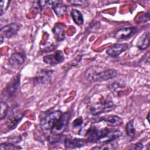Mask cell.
Listing matches in <instances>:
<instances>
[{"label":"cell","mask_w":150,"mask_h":150,"mask_svg":"<svg viewBox=\"0 0 150 150\" xmlns=\"http://www.w3.org/2000/svg\"><path fill=\"white\" fill-rule=\"evenodd\" d=\"M117 71L112 69H103L98 66L90 67L85 73L88 81L94 82H101L114 79L117 76Z\"/></svg>","instance_id":"6da1fadb"},{"label":"cell","mask_w":150,"mask_h":150,"mask_svg":"<svg viewBox=\"0 0 150 150\" xmlns=\"http://www.w3.org/2000/svg\"><path fill=\"white\" fill-rule=\"evenodd\" d=\"M114 106L113 101L110 95L105 98H102L98 103L92 104L89 108V111L93 115H99L105 111L111 110Z\"/></svg>","instance_id":"7a4b0ae2"},{"label":"cell","mask_w":150,"mask_h":150,"mask_svg":"<svg viewBox=\"0 0 150 150\" xmlns=\"http://www.w3.org/2000/svg\"><path fill=\"white\" fill-rule=\"evenodd\" d=\"M63 114L60 110H56L47 114L40 121V127L44 131H50Z\"/></svg>","instance_id":"3957f363"},{"label":"cell","mask_w":150,"mask_h":150,"mask_svg":"<svg viewBox=\"0 0 150 150\" xmlns=\"http://www.w3.org/2000/svg\"><path fill=\"white\" fill-rule=\"evenodd\" d=\"M122 135L121 132L118 129L104 128L100 129V137L97 143L105 144L115 141Z\"/></svg>","instance_id":"277c9868"},{"label":"cell","mask_w":150,"mask_h":150,"mask_svg":"<svg viewBox=\"0 0 150 150\" xmlns=\"http://www.w3.org/2000/svg\"><path fill=\"white\" fill-rule=\"evenodd\" d=\"M70 116V114L68 112L63 113L60 118L50 129V132L52 135L59 137L66 131L69 124Z\"/></svg>","instance_id":"5b68a950"},{"label":"cell","mask_w":150,"mask_h":150,"mask_svg":"<svg viewBox=\"0 0 150 150\" xmlns=\"http://www.w3.org/2000/svg\"><path fill=\"white\" fill-rule=\"evenodd\" d=\"M20 25L16 23H11L2 27L0 30L1 36L6 39L14 37L20 28Z\"/></svg>","instance_id":"8992f818"},{"label":"cell","mask_w":150,"mask_h":150,"mask_svg":"<svg viewBox=\"0 0 150 150\" xmlns=\"http://www.w3.org/2000/svg\"><path fill=\"white\" fill-rule=\"evenodd\" d=\"M54 71L52 70H42L38 73L34 78L37 84H46L50 83L53 79Z\"/></svg>","instance_id":"52a82bcc"},{"label":"cell","mask_w":150,"mask_h":150,"mask_svg":"<svg viewBox=\"0 0 150 150\" xmlns=\"http://www.w3.org/2000/svg\"><path fill=\"white\" fill-rule=\"evenodd\" d=\"M138 31L136 27H125L118 29L114 33V37L118 40H127L134 36Z\"/></svg>","instance_id":"ba28073f"},{"label":"cell","mask_w":150,"mask_h":150,"mask_svg":"<svg viewBox=\"0 0 150 150\" xmlns=\"http://www.w3.org/2000/svg\"><path fill=\"white\" fill-rule=\"evenodd\" d=\"M20 84V76L16 75L9 81L5 88V94L8 98H12L19 89Z\"/></svg>","instance_id":"9c48e42d"},{"label":"cell","mask_w":150,"mask_h":150,"mask_svg":"<svg viewBox=\"0 0 150 150\" xmlns=\"http://www.w3.org/2000/svg\"><path fill=\"white\" fill-rule=\"evenodd\" d=\"M64 60V54L61 50H57L55 53L46 55L43 57V62L46 64L52 66L62 63Z\"/></svg>","instance_id":"30bf717a"},{"label":"cell","mask_w":150,"mask_h":150,"mask_svg":"<svg viewBox=\"0 0 150 150\" xmlns=\"http://www.w3.org/2000/svg\"><path fill=\"white\" fill-rule=\"evenodd\" d=\"M24 117V113L21 111H16L8 118L6 125L9 129H15Z\"/></svg>","instance_id":"8fae6325"},{"label":"cell","mask_w":150,"mask_h":150,"mask_svg":"<svg viewBox=\"0 0 150 150\" xmlns=\"http://www.w3.org/2000/svg\"><path fill=\"white\" fill-rule=\"evenodd\" d=\"M128 48V45L127 43H116L110 46L106 50V53L108 55L115 57L124 53Z\"/></svg>","instance_id":"7c38bea8"},{"label":"cell","mask_w":150,"mask_h":150,"mask_svg":"<svg viewBox=\"0 0 150 150\" xmlns=\"http://www.w3.org/2000/svg\"><path fill=\"white\" fill-rule=\"evenodd\" d=\"M87 141L86 139L77 138H67L64 140V147L66 149H75L86 146Z\"/></svg>","instance_id":"4fadbf2b"},{"label":"cell","mask_w":150,"mask_h":150,"mask_svg":"<svg viewBox=\"0 0 150 150\" xmlns=\"http://www.w3.org/2000/svg\"><path fill=\"white\" fill-rule=\"evenodd\" d=\"M25 59L26 56L24 53L15 52L12 53L9 58V64L13 68H18L25 62Z\"/></svg>","instance_id":"5bb4252c"},{"label":"cell","mask_w":150,"mask_h":150,"mask_svg":"<svg viewBox=\"0 0 150 150\" xmlns=\"http://www.w3.org/2000/svg\"><path fill=\"white\" fill-rule=\"evenodd\" d=\"M100 121H104L108 125V126L111 127H118L122 124V119L118 116L114 115H107L102 117L98 120V122Z\"/></svg>","instance_id":"9a60e30c"},{"label":"cell","mask_w":150,"mask_h":150,"mask_svg":"<svg viewBox=\"0 0 150 150\" xmlns=\"http://www.w3.org/2000/svg\"><path fill=\"white\" fill-rule=\"evenodd\" d=\"M100 129L97 128L95 126H90L85 134L86 141L89 142L97 143L100 137Z\"/></svg>","instance_id":"2e32d148"},{"label":"cell","mask_w":150,"mask_h":150,"mask_svg":"<svg viewBox=\"0 0 150 150\" xmlns=\"http://www.w3.org/2000/svg\"><path fill=\"white\" fill-rule=\"evenodd\" d=\"M125 87V83L123 80H119L114 81L108 85L110 91L114 95L118 96L122 90Z\"/></svg>","instance_id":"e0dca14e"},{"label":"cell","mask_w":150,"mask_h":150,"mask_svg":"<svg viewBox=\"0 0 150 150\" xmlns=\"http://www.w3.org/2000/svg\"><path fill=\"white\" fill-rule=\"evenodd\" d=\"M52 6L55 13L59 17H62L67 13V6L62 2L59 1H52Z\"/></svg>","instance_id":"ac0fdd59"},{"label":"cell","mask_w":150,"mask_h":150,"mask_svg":"<svg viewBox=\"0 0 150 150\" xmlns=\"http://www.w3.org/2000/svg\"><path fill=\"white\" fill-rule=\"evenodd\" d=\"M65 25L63 23H57L53 28V32L55 39L58 41H62L65 39Z\"/></svg>","instance_id":"d6986e66"},{"label":"cell","mask_w":150,"mask_h":150,"mask_svg":"<svg viewBox=\"0 0 150 150\" xmlns=\"http://www.w3.org/2000/svg\"><path fill=\"white\" fill-rule=\"evenodd\" d=\"M137 46L140 50H144L149 46V32L144 33L139 39L137 43Z\"/></svg>","instance_id":"ffe728a7"},{"label":"cell","mask_w":150,"mask_h":150,"mask_svg":"<svg viewBox=\"0 0 150 150\" xmlns=\"http://www.w3.org/2000/svg\"><path fill=\"white\" fill-rule=\"evenodd\" d=\"M71 16L74 22L79 26L83 25L84 23V18L81 12L77 9H73L71 11Z\"/></svg>","instance_id":"44dd1931"},{"label":"cell","mask_w":150,"mask_h":150,"mask_svg":"<svg viewBox=\"0 0 150 150\" xmlns=\"http://www.w3.org/2000/svg\"><path fill=\"white\" fill-rule=\"evenodd\" d=\"M126 134L128 137L133 138L135 134V129L134 125V120H129L125 126Z\"/></svg>","instance_id":"7402d4cb"},{"label":"cell","mask_w":150,"mask_h":150,"mask_svg":"<svg viewBox=\"0 0 150 150\" xmlns=\"http://www.w3.org/2000/svg\"><path fill=\"white\" fill-rule=\"evenodd\" d=\"M8 110L9 106L8 104L5 101H1L0 110V118L1 120L6 117L8 112Z\"/></svg>","instance_id":"603a6c76"},{"label":"cell","mask_w":150,"mask_h":150,"mask_svg":"<svg viewBox=\"0 0 150 150\" xmlns=\"http://www.w3.org/2000/svg\"><path fill=\"white\" fill-rule=\"evenodd\" d=\"M116 145L114 143V141L105 143V144H102L101 145L96 146L91 148L92 149H112L115 148Z\"/></svg>","instance_id":"cb8c5ba5"},{"label":"cell","mask_w":150,"mask_h":150,"mask_svg":"<svg viewBox=\"0 0 150 150\" xmlns=\"http://www.w3.org/2000/svg\"><path fill=\"white\" fill-rule=\"evenodd\" d=\"M1 150H12V149H21V147L16 146L13 145V143L11 142H5L1 143L0 145Z\"/></svg>","instance_id":"d4e9b609"},{"label":"cell","mask_w":150,"mask_h":150,"mask_svg":"<svg viewBox=\"0 0 150 150\" xmlns=\"http://www.w3.org/2000/svg\"><path fill=\"white\" fill-rule=\"evenodd\" d=\"M11 1H2L0 2V15L1 16H2L7 11Z\"/></svg>","instance_id":"484cf974"},{"label":"cell","mask_w":150,"mask_h":150,"mask_svg":"<svg viewBox=\"0 0 150 150\" xmlns=\"http://www.w3.org/2000/svg\"><path fill=\"white\" fill-rule=\"evenodd\" d=\"M70 4H71L74 6H86L88 5V4L87 1H69Z\"/></svg>","instance_id":"4316f807"},{"label":"cell","mask_w":150,"mask_h":150,"mask_svg":"<svg viewBox=\"0 0 150 150\" xmlns=\"http://www.w3.org/2000/svg\"><path fill=\"white\" fill-rule=\"evenodd\" d=\"M149 13L147 12L142 15H141L139 19H138V21H137L138 23H145L146 22L148 21H149Z\"/></svg>","instance_id":"83f0119b"},{"label":"cell","mask_w":150,"mask_h":150,"mask_svg":"<svg viewBox=\"0 0 150 150\" xmlns=\"http://www.w3.org/2000/svg\"><path fill=\"white\" fill-rule=\"evenodd\" d=\"M83 122V118L80 117H78L76 120H74L73 122V127L74 128H77L79 127H80Z\"/></svg>","instance_id":"f1b7e54d"},{"label":"cell","mask_w":150,"mask_h":150,"mask_svg":"<svg viewBox=\"0 0 150 150\" xmlns=\"http://www.w3.org/2000/svg\"><path fill=\"white\" fill-rule=\"evenodd\" d=\"M144 148V145L142 142H138L136 144H135L131 148V149H142Z\"/></svg>","instance_id":"f546056e"},{"label":"cell","mask_w":150,"mask_h":150,"mask_svg":"<svg viewBox=\"0 0 150 150\" xmlns=\"http://www.w3.org/2000/svg\"><path fill=\"white\" fill-rule=\"evenodd\" d=\"M0 39H1V44H2L3 43V42H4V38L1 37V36H0Z\"/></svg>","instance_id":"4dcf8cb0"},{"label":"cell","mask_w":150,"mask_h":150,"mask_svg":"<svg viewBox=\"0 0 150 150\" xmlns=\"http://www.w3.org/2000/svg\"><path fill=\"white\" fill-rule=\"evenodd\" d=\"M149 112H148V115H147V117H146V118H147V120H148V121H149Z\"/></svg>","instance_id":"1f68e13d"}]
</instances>
